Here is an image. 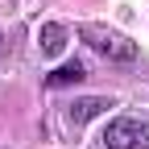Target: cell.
Masks as SVG:
<instances>
[{"mask_svg":"<svg viewBox=\"0 0 149 149\" xmlns=\"http://www.w3.org/2000/svg\"><path fill=\"white\" fill-rule=\"evenodd\" d=\"M83 74H87V70H83V62L74 58V62H66V66H58V70H54L50 79H46V83H50V87H66V83H79Z\"/></svg>","mask_w":149,"mask_h":149,"instance_id":"5","label":"cell"},{"mask_svg":"<svg viewBox=\"0 0 149 149\" xmlns=\"http://www.w3.org/2000/svg\"><path fill=\"white\" fill-rule=\"evenodd\" d=\"M108 149H137V145H149V124L145 120H133V116H120L104 128L100 137Z\"/></svg>","mask_w":149,"mask_h":149,"instance_id":"2","label":"cell"},{"mask_svg":"<svg viewBox=\"0 0 149 149\" xmlns=\"http://www.w3.org/2000/svg\"><path fill=\"white\" fill-rule=\"evenodd\" d=\"M37 46H42V54H46V58H54V54H62V46H66V29L62 25H42V29H37Z\"/></svg>","mask_w":149,"mask_h":149,"instance_id":"4","label":"cell"},{"mask_svg":"<svg viewBox=\"0 0 149 149\" xmlns=\"http://www.w3.org/2000/svg\"><path fill=\"white\" fill-rule=\"evenodd\" d=\"M79 37H83V42L95 50V54H104L108 62H133V58H137V46L128 42L124 33L108 29V25H83Z\"/></svg>","mask_w":149,"mask_h":149,"instance_id":"1","label":"cell"},{"mask_svg":"<svg viewBox=\"0 0 149 149\" xmlns=\"http://www.w3.org/2000/svg\"><path fill=\"white\" fill-rule=\"evenodd\" d=\"M104 108H112V100H100V95H87V100H74L66 116H70V124H74V128H79V124H87L91 116H100Z\"/></svg>","mask_w":149,"mask_h":149,"instance_id":"3","label":"cell"}]
</instances>
